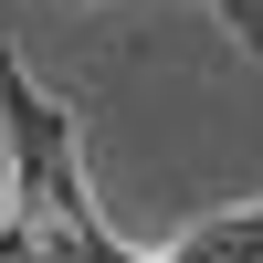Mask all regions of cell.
Instances as JSON below:
<instances>
[{
  "mask_svg": "<svg viewBox=\"0 0 263 263\" xmlns=\"http://www.w3.org/2000/svg\"><path fill=\"white\" fill-rule=\"evenodd\" d=\"M179 263H263V211H221L179 242Z\"/></svg>",
  "mask_w": 263,
  "mask_h": 263,
  "instance_id": "7a4b0ae2",
  "label": "cell"
},
{
  "mask_svg": "<svg viewBox=\"0 0 263 263\" xmlns=\"http://www.w3.org/2000/svg\"><path fill=\"white\" fill-rule=\"evenodd\" d=\"M0 147H11V211H0V263H95L116 232L84 200L74 116L63 95H42L21 74V53H0Z\"/></svg>",
  "mask_w": 263,
  "mask_h": 263,
  "instance_id": "6da1fadb",
  "label": "cell"
}]
</instances>
